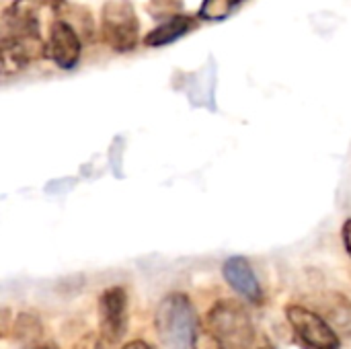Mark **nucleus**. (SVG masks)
<instances>
[{
    "label": "nucleus",
    "mask_w": 351,
    "mask_h": 349,
    "mask_svg": "<svg viewBox=\"0 0 351 349\" xmlns=\"http://www.w3.org/2000/svg\"><path fill=\"white\" fill-rule=\"evenodd\" d=\"M224 349H274L259 335L247 306L239 300H218L206 315L204 323Z\"/></svg>",
    "instance_id": "f257e3e1"
},
{
    "label": "nucleus",
    "mask_w": 351,
    "mask_h": 349,
    "mask_svg": "<svg viewBox=\"0 0 351 349\" xmlns=\"http://www.w3.org/2000/svg\"><path fill=\"white\" fill-rule=\"evenodd\" d=\"M154 329L160 344L169 349H191L199 329L191 300L181 292L165 296L154 313Z\"/></svg>",
    "instance_id": "f03ea898"
},
{
    "label": "nucleus",
    "mask_w": 351,
    "mask_h": 349,
    "mask_svg": "<svg viewBox=\"0 0 351 349\" xmlns=\"http://www.w3.org/2000/svg\"><path fill=\"white\" fill-rule=\"evenodd\" d=\"M66 6L64 0H14L2 14V33L43 37Z\"/></svg>",
    "instance_id": "7ed1b4c3"
},
{
    "label": "nucleus",
    "mask_w": 351,
    "mask_h": 349,
    "mask_svg": "<svg viewBox=\"0 0 351 349\" xmlns=\"http://www.w3.org/2000/svg\"><path fill=\"white\" fill-rule=\"evenodd\" d=\"M101 37L117 53H128L138 45L140 21L130 0H107L103 4Z\"/></svg>",
    "instance_id": "20e7f679"
},
{
    "label": "nucleus",
    "mask_w": 351,
    "mask_h": 349,
    "mask_svg": "<svg viewBox=\"0 0 351 349\" xmlns=\"http://www.w3.org/2000/svg\"><path fill=\"white\" fill-rule=\"evenodd\" d=\"M286 319L296 333V337L311 349H339V333L331 327V323L321 317L317 311L302 304H288Z\"/></svg>",
    "instance_id": "39448f33"
},
{
    "label": "nucleus",
    "mask_w": 351,
    "mask_h": 349,
    "mask_svg": "<svg viewBox=\"0 0 351 349\" xmlns=\"http://www.w3.org/2000/svg\"><path fill=\"white\" fill-rule=\"evenodd\" d=\"M99 333L113 348L128 331V292L121 286H109L101 292L97 302Z\"/></svg>",
    "instance_id": "423d86ee"
},
{
    "label": "nucleus",
    "mask_w": 351,
    "mask_h": 349,
    "mask_svg": "<svg viewBox=\"0 0 351 349\" xmlns=\"http://www.w3.org/2000/svg\"><path fill=\"white\" fill-rule=\"evenodd\" d=\"M47 39L35 35H19V33H2L0 41V62L2 74L10 76L25 70L31 62H37L45 56Z\"/></svg>",
    "instance_id": "0eeeda50"
},
{
    "label": "nucleus",
    "mask_w": 351,
    "mask_h": 349,
    "mask_svg": "<svg viewBox=\"0 0 351 349\" xmlns=\"http://www.w3.org/2000/svg\"><path fill=\"white\" fill-rule=\"evenodd\" d=\"M82 53V41L78 31L72 27L70 21L58 19L47 33L45 43V58H49L58 68L72 70Z\"/></svg>",
    "instance_id": "6e6552de"
},
{
    "label": "nucleus",
    "mask_w": 351,
    "mask_h": 349,
    "mask_svg": "<svg viewBox=\"0 0 351 349\" xmlns=\"http://www.w3.org/2000/svg\"><path fill=\"white\" fill-rule=\"evenodd\" d=\"M222 276L226 280V284L249 304L253 306H261L265 300L263 288L251 267V263L245 257H230L224 261L222 265Z\"/></svg>",
    "instance_id": "1a4fd4ad"
},
{
    "label": "nucleus",
    "mask_w": 351,
    "mask_h": 349,
    "mask_svg": "<svg viewBox=\"0 0 351 349\" xmlns=\"http://www.w3.org/2000/svg\"><path fill=\"white\" fill-rule=\"evenodd\" d=\"M195 25H197V21H195L193 16H187V14L169 16L167 21H162L160 25H156V27L144 37V43H146L148 47H162V45H169V43L177 41L179 37L187 35Z\"/></svg>",
    "instance_id": "9d476101"
},
{
    "label": "nucleus",
    "mask_w": 351,
    "mask_h": 349,
    "mask_svg": "<svg viewBox=\"0 0 351 349\" xmlns=\"http://www.w3.org/2000/svg\"><path fill=\"white\" fill-rule=\"evenodd\" d=\"M325 319L331 323V327L351 339V300L343 294H331L327 302V315Z\"/></svg>",
    "instance_id": "9b49d317"
},
{
    "label": "nucleus",
    "mask_w": 351,
    "mask_h": 349,
    "mask_svg": "<svg viewBox=\"0 0 351 349\" xmlns=\"http://www.w3.org/2000/svg\"><path fill=\"white\" fill-rule=\"evenodd\" d=\"M245 0H204L199 8V19L204 21H224L228 19Z\"/></svg>",
    "instance_id": "f8f14e48"
},
{
    "label": "nucleus",
    "mask_w": 351,
    "mask_h": 349,
    "mask_svg": "<svg viewBox=\"0 0 351 349\" xmlns=\"http://www.w3.org/2000/svg\"><path fill=\"white\" fill-rule=\"evenodd\" d=\"M12 331L14 337L21 341H29V339H37L41 335V323L37 319V315L33 313H21L14 323H12Z\"/></svg>",
    "instance_id": "ddd939ff"
},
{
    "label": "nucleus",
    "mask_w": 351,
    "mask_h": 349,
    "mask_svg": "<svg viewBox=\"0 0 351 349\" xmlns=\"http://www.w3.org/2000/svg\"><path fill=\"white\" fill-rule=\"evenodd\" d=\"M191 349H224V346L218 341V337H216L206 325H199Z\"/></svg>",
    "instance_id": "4468645a"
},
{
    "label": "nucleus",
    "mask_w": 351,
    "mask_h": 349,
    "mask_svg": "<svg viewBox=\"0 0 351 349\" xmlns=\"http://www.w3.org/2000/svg\"><path fill=\"white\" fill-rule=\"evenodd\" d=\"M74 349H113V346L107 344L101 333H86L74 344Z\"/></svg>",
    "instance_id": "2eb2a0df"
},
{
    "label": "nucleus",
    "mask_w": 351,
    "mask_h": 349,
    "mask_svg": "<svg viewBox=\"0 0 351 349\" xmlns=\"http://www.w3.org/2000/svg\"><path fill=\"white\" fill-rule=\"evenodd\" d=\"M341 239H343V247H346V251H348V255H350L351 259V218L346 220V224L341 228Z\"/></svg>",
    "instance_id": "dca6fc26"
},
{
    "label": "nucleus",
    "mask_w": 351,
    "mask_h": 349,
    "mask_svg": "<svg viewBox=\"0 0 351 349\" xmlns=\"http://www.w3.org/2000/svg\"><path fill=\"white\" fill-rule=\"evenodd\" d=\"M119 349H154L150 344H146V341H142V339H134V341H128V344H123Z\"/></svg>",
    "instance_id": "f3484780"
},
{
    "label": "nucleus",
    "mask_w": 351,
    "mask_h": 349,
    "mask_svg": "<svg viewBox=\"0 0 351 349\" xmlns=\"http://www.w3.org/2000/svg\"><path fill=\"white\" fill-rule=\"evenodd\" d=\"M29 349H58V348H53V346H33V348H29Z\"/></svg>",
    "instance_id": "a211bd4d"
}]
</instances>
